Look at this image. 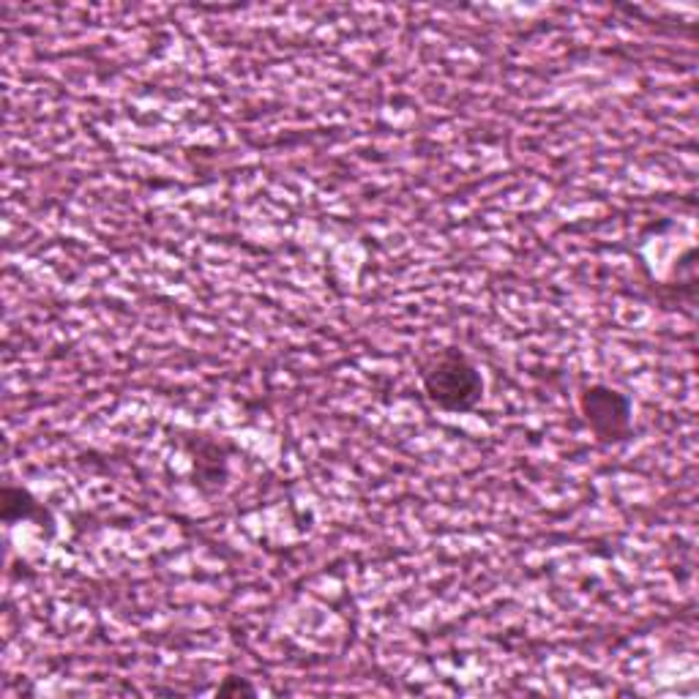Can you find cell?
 I'll use <instances>...</instances> for the list:
<instances>
[{"instance_id": "6da1fadb", "label": "cell", "mask_w": 699, "mask_h": 699, "mask_svg": "<svg viewBox=\"0 0 699 699\" xmlns=\"http://www.w3.org/2000/svg\"><path fill=\"white\" fill-rule=\"evenodd\" d=\"M424 391L437 407L462 413V410L475 407L484 396V380H481V371L459 350H446L426 366Z\"/></svg>"}, {"instance_id": "7a4b0ae2", "label": "cell", "mask_w": 699, "mask_h": 699, "mask_svg": "<svg viewBox=\"0 0 699 699\" xmlns=\"http://www.w3.org/2000/svg\"><path fill=\"white\" fill-rule=\"evenodd\" d=\"M582 413L599 440H620L628 431V399L612 388L593 386L582 393Z\"/></svg>"}, {"instance_id": "3957f363", "label": "cell", "mask_w": 699, "mask_h": 699, "mask_svg": "<svg viewBox=\"0 0 699 699\" xmlns=\"http://www.w3.org/2000/svg\"><path fill=\"white\" fill-rule=\"evenodd\" d=\"M33 517L44 519V511L38 508V502L33 500L27 491L5 486L3 489V519L5 522H20V519H33Z\"/></svg>"}, {"instance_id": "277c9868", "label": "cell", "mask_w": 699, "mask_h": 699, "mask_svg": "<svg viewBox=\"0 0 699 699\" xmlns=\"http://www.w3.org/2000/svg\"><path fill=\"white\" fill-rule=\"evenodd\" d=\"M218 694H222V697H229V694H254V688L246 680H238V677H227L224 686L218 688Z\"/></svg>"}]
</instances>
